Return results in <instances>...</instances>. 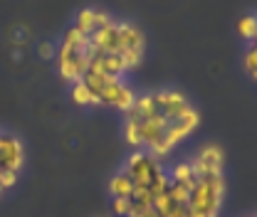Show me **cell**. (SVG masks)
Returning a JSON list of instances; mask_svg holds the SVG:
<instances>
[{"label": "cell", "instance_id": "6da1fadb", "mask_svg": "<svg viewBox=\"0 0 257 217\" xmlns=\"http://www.w3.org/2000/svg\"><path fill=\"white\" fill-rule=\"evenodd\" d=\"M200 126V114L178 89L136 94L124 111V138L134 151L166 158Z\"/></svg>", "mask_w": 257, "mask_h": 217}, {"label": "cell", "instance_id": "7a4b0ae2", "mask_svg": "<svg viewBox=\"0 0 257 217\" xmlns=\"http://www.w3.org/2000/svg\"><path fill=\"white\" fill-rule=\"evenodd\" d=\"M92 47V62L89 72L126 79L134 69H139L146 52V35L131 20H111L101 30L89 37Z\"/></svg>", "mask_w": 257, "mask_h": 217}, {"label": "cell", "instance_id": "3957f363", "mask_svg": "<svg viewBox=\"0 0 257 217\" xmlns=\"http://www.w3.org/2000/svg\"><path fill=\"white\" fill-rule=\"evenodd\" d=\"M52 60L57 64V72L64 82H69V84L82 82L84 74L89 72V62H92L89 37L69 25L67 32L62 35V40H60V45H57V50H55Z\"/></svg>", "mask_w": 257, "mask_h": 217}, {"label": "cell", "instance_id": "277c9868", "mask_svg": "<svg viewBox=\"0 0 257 217\" xmlns=\"http://www.w3.org/2000/svg\"><path fill=\"white\" fill-rule=\"evenodd\" d=\"M225 202V173H195L188 192V217H220Z\"/></svg>", "mask_w": 257, "mask_h": 217}, {"label": "cell", "instance_id": "5b68a950", "mask_svg": "<svg viewBox=\"0 0 257 217\" xmlns=\"http://www.w3.org/2000/svg\"><path fill=\"white\" fill-rule=\"evenodd\" d=\"M96 99V106H106V109H116V111H126L128 106L134 104L136 92L128 84L126 79H114V77H104V74H94L87 72L82 79Z\"/></svg>", "mask_w": 257, "mask_h": 217}, {"label": "cell", "instance_id": "8992f818", "mask_svg": "<svg viewBox=\"0 0 257 217\" xmlns=\"http://www.w3.org/2000/svg\"><path fill=\"white\" fill-rule=\"evenodd\" d=\"M195 173H225V153L218 143H205L191 158Z\"/></svg>", "mask_w": 257, "mask_h": 217}, {"label": "cell", "instance_id": "52a82bcc", "mask_svg": "<svg viewBox=\"0 0 257 217\" xmlns=\"http://www.w3.org/2000/svg\"><path fill=\"white\" fill-rule=\"evenodd\" d=\"M111 20H114V18H111L106 10H99V8H82V10L74 15L72 28L79 30L82 35H87V37H92L96 30H101V28L109 25Z\"/></svg>", "mask_w": 257, "mask_h": 217}, {"label": "cell", "instance_id": "ba28073f", "mask_svg": "<svg viewBox=\"0 0 257 217\" xmlns=\"http://www.w3.org/2000/svg\"><path fill=\"white\" fill-rule=\"evenodd\" d=\"M134 180L128 178V173L121 168L114 178H111V183H109V192H111V197L114 200H128L131 195H134Z\"/></svg>", "mask_w": 257, "mask_h": 217}, {"label": "cell", "instance_id": "9c48e42d", "mask_svg": "<svg viewBox=\"0 0 257 217\" xmlns=\"http://www.w3.org/2000/svg\"><path fill=\"white\" fill-rule=\"evenodd\" d=\"M72 101L77 104V106H96V99L92 89L84 84V82H77V84H72Z\"/></svg>", "mask_w": 257, "mask_h": 217}, {"label": "cell", "instance_id": "30bf717a", "mask_svg": "<svg viewBox=\"0 0 257 217\" xmlns=\"http://www.w3.org/2000/svg\"><path fill=\"white\" fill-rule=\"evenodd\" d=\"M237 32H240V37L242 40H247V42H252L257 35V13H247V15H242L240 20H237Z\"/></svg>", "mask_w": 257, "mask_h": 217}, {"label": "cell", "instance_id": "8fae6325", "mask_svg": "<svg viewBox=\"0 0 257 217\" xmlns=\"http://www.w3.org/2000/svg\"><path fill=\"white\" fill-rule=\"evenodd\" d=\"M242 64H245V72L257 82V45H250V47H247Z\"/></svg>", "mask_w": 257, "mask_h": 217}, {"label": "cell", "instance_id": "7c38bea8", "mask_svg": "<svg viewBox=\"0 0 257 217\" xmlns=\"http://www.w3.org/2000/svg\"><path fill=\"white\" fill-rule=\"evenodd\" d=\"M55 50H57V45H52V42H42L37 52H40V57H50V60H52V57H55Z\"/></svg>", "mask_w": 257, "mask_h": 217}, {"label": "cell", "instance_id": "4fadbf2b", "mask_svg": "<svg viewBox=\"0 0 257 217\" xmlns=\"http://www.w3.org/2000/svg\"><path fill=\"white\" fill-rule=\"evenodd\" d=\"M252 45H257V35H255V40H252Z\"/></svg>", "mask_w": 257, "mask_h": 217}, {"label": "cell", "instance_id": "5bb4252c", "mask_svg": "<svg viewBox=\"0 0 257 217\" xmlns=\"http://www.w3.org/2000/svg\"><path fill=\"white\" fill-rule=\"evenodd\" d=\"M255 217H257V215H255Z\"/></svg>", "mask_w": 257, "mask_h": 217}]
</instances>
